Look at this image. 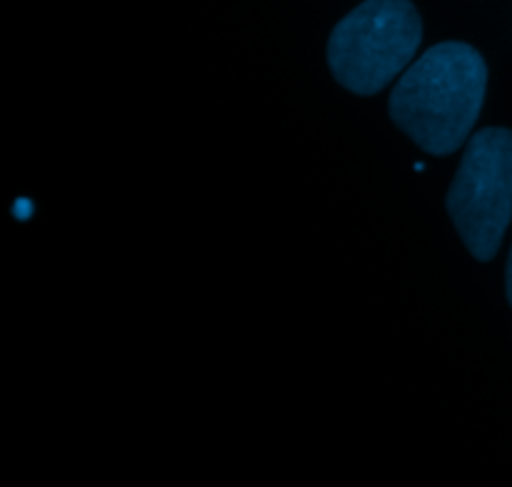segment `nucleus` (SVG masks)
Returning a JSON list of instances; mask_svg holds the SVG:
<instances>
[{
  "label": "nucleus",
  "instance_id": "obj_3",
  "mask_svg": "<svg viewBox=\"0 0 512 487\" xmlns=\"http://www.w3.org/2000/svg\"><path fill=\"white\" fill-rule=\"evenodd\" d=\"M473 258H495L512 218V130L485 128L470 138L445 200Z\"/></svg>",
  "mask_w": 512,
  "mask_h": 487
},
{
  "label": "nucleus",
  "instance_id": "obj_4",
  "mask_svg": "<svg viewBox=\"0 0 512 487\" xmlns=\"http://www.w3.org/2000/svg\"><path fill=\"white\" fill-rule=\"evenodd\" d=\"M505 290H508V300L512 305V250H510V258H508V270H505Z\"/></svg>",
  "mask_w": 512,
  "mask_h": 487
},
{
  "label": "nucleus",
  "instance_id": "obj_2",
  "mask_svg": "<svg viewBox=\"0 0 512 487\" xmlns=\"http://www.w3.org/2000/svg\"><path fill=\"white\" fill-rule=\"evenodd\" d=\"M423 40L410 0H365L335 25L328 63L335 80L355 95H375L408 68Z\"/></svg>",
  "mask_w": 512,
  "mask_h": 487
},
{
  "label": "nucleus",
  "instance_id": "obj_1",
  "mask_svg": "<svg viewBox=\"0 0 512 487\" xmlns=\"http://www.w3.org/2000/svg\"><path fill=\"white\" fill-rule=\"evenodd\" d=\"M488 68L465 43H440L420 55L390 95L395 125L430 155H450L468 140L485 100Z\"/></svg>",
  "mask_w": 512,
  "mask_h": 487
}]
</instances>
